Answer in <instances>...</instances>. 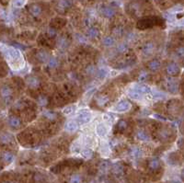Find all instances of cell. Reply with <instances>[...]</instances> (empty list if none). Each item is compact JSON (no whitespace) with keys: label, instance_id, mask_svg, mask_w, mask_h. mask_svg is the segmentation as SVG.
<instances>
[{"label":"cell","instance_id":"6da1fadb","mask_svg":"<svg viewBox=\"0 0 184 183\" xmlns=\"http://www.w3.org/2000/svg\"><path fill=\"white\" fill-rule=\"evenodd\" d=\"M164 20L159 17H148L142 19L137 22V28L139 29H146L154 26H160L163 24Z\"/></svg>","mask_w":184,"mask_h":183},{"label":"cell","instance_id":"7a4b0ae2","mask_svg":"<svg viewBox=\"0 0 184 183\" xmlns=\"http://www.w3.org/2000/svg\"><path fill=\"white\" fill-rule=\"evenodd\" d=\"M20 54L19 51H17L15 49H12L10 48L8 50V52H6V59H8V61L11 64H13V62H14V66H16L17 64H20Z\"/></svg>","mask_w":184,"mask_h":183},{"label":"cell","instance_id":"3957f363","mask_svg":"<svg viewBox=\"0 0 184 183\" xmlns=\"http://www.w3.org/2000/svg\"><path fill=\"white\" fill-rule=\"evenodd\" d=\"M73 4V0H56L55 8L59 13L64 14L71 8Z\"/></svg>","mask_w":184,"mask_h":183},{"label":"cell","instance_id":"277c9868","mask_svg":"<svg viewBox=\"0 0 184 183\" xmlns=\"http://www.w3.org/2000/svg\"><path fill=\"white\" fill-rule=\"evenodd\" d=\"M166 73L169 76H176L180 74V67L174 62L169 63L166 66Z\"/></svg>","mask_w":184,"mask_h":183},{"label":"cell","instance_id":"5b68a950","mask_svg":"<svg viewBox=\"0 0 184 183\" xmlns=\"http://www.w3.org/2000/svg\"><path fill=\"white\" fill-rule=\"evenodd\" d=\"M28 11L32 17H38L43 13V8L39 4H31L30 6H28Z\"/></svg>","mask_w":184,"mask_h":183},{"label":"cell","instance_id":"8992f818","mask_svg":"<svg viewBox=\"0 0 184 183\" xmlns=\"http://www.w3.org/2000/svg\"><path fill=\"white\" fill-rule=\"evenodd\" d=\"M26 83L29 87L31 89H36L40 86H41V81L35 75H29L26 78Z\"/></svg>","mask_w":184,"mask_h":183},{"label":"cell","instance_id":"52a82bcc","mask_svg":"<svg viewBox=\"0 0 184 183\" xmlns=\"http://www.w3.org/2000/svg\"><path fill=\"white\" fill-rule=\"evenodd\" d=\"M8 123L9 127L14 129V130L20 129L21 127V125H22L21 120L20 119L19 117H17L15 115H10L8 118Z\"/></svg>","mask_w":184,"mask_h":183},{"label":"cell","instance_id":"ba28073f","mask_svg":"<svg viewBox=\"0 0 184 183\" xmlns=\"http://www.w3.org/2000/svg\"><path fill=\"white\" fill-rule=\"evenodd\" d=\"M35 59L40 63H48L50 60V55L46 51L44 50H39L35 54Z\"/></svg>","mask_w":184,"mask_h":183},{"label":"cell","instance_id":"9c48e42d","mask_svg":"<svg viewBox=\"0 0 184 183\" xmlns=\"http://www.w3.org/2000/svg\"><path fill=\"white\" fill-rule=\"evenodd\" d=\"M155 49H156V45H155V43L153 42H147L146 43H145L143 45L142 52H143V54L148 56V55H151L153 54Z\"/></svg>","mask_w":184,"mask_h":183},{"label":"cell","instance_id":"30bf717a","mask_svg":"<svg viewBox=\"0 0 184 183\" xmlns=\"http://www.w3.org/2000/svg\"><path fill=\"white\" fill-rule=\"evenodd\" d=\"M160 166H161V161L159 160L158 158L157 157H154V158H151L150 160L148 161L147 163V168L149 170L151 171H157L160 168Z\"/></svg>","mask_w":184,"mask_h":183},{"label":"cell","instance_id":"8fae6325","mask_svg":"<svg viewBox=\"0 0 184 183\" xmlns=\"http://www.w3.org/2000/svg\"><path fill=\"white\" fill-rule=\"evenodd\" d=\"M130 108H131V105L127 100H121V101L115 106V110L118 111V112H124V111L129 110Z\"/></svg>","mask_w":184,"mask_h":183},{"label":"cell","instance_id":"7c38bea8","mask_svg":"<svg viewBox=\"0 0 184 183\" xmlns=\"http://www.w3.org/2000/svg\"><path fill=\"white\" fill-rule=\"evenodd\" d=\"M147 69L151 72H157L158 70H159L160 66H161V63L158 59H153V60L149 61L147 64Z\"/></svg>","mask_w":184,"mask_h":183},{"label":"cell","instance_id":"4fadbf2b","mask_svg":"<svg viewBox=\"0 0 184 183\" xmlns=\"http://www.w3.org/2000/svg\"><path fill=\"white\" fill-rule=\"evenodd\" d=\"M91 119V115L90 113L87 112V111H82V112H80L77 116V122H78V124H85V123H87L90 121Z\"/></svg>","mask_w":184,"mask_h":183},{"label":"cell","instance_id":"5bb4252c","mask_svg":"<svg viewBox=\"0 0 184 183\" xmlns=\"http://www.w3.org/2000/svg\"><path fill=\"white\" fill-rule=\"evenodd\" d=\"M1 160H2V163H5L6 165H8L13 162L14 155L9 151H4L1 154Z\"/></svg>","mask_w":184,"mask_h":183},{"label":"cell","instance_id":"9a60e30c","mask_svg":"<svg viewBox=\"0 0 184 183\" xmlns=\"http://www.w3.org/2000/svg\"><path fill=\"white\" fill-rule=\"evenodd\" d=\"M100 13L103 17H107V19H111V17H112L115 15V11L111 7L103 6V7H101V8H100Z\"/></svg>","mask_w":184,"mask_h":183},{"label":"cell","instance_id":"2e32d148","mask_svg":"<svg viewBox=\"0 0 184 183\" xmlns=\"http://www.w3.org/2000/svg\"><path fill=\"white\" fill-rule=\"evenodd\" d=\"M128 128V122L125 120H120L116 126H115V132H117L119 133H123Z\"/></svg>","mask_w":184,"mask_h":183},{"label":"cell","instance_id":"e0dca14e","mask_svg":"<svg viewBox=\"0 0 184 183\" xmlns=\"http://www.w3.org/2000/svg\"><path fill=\"white\" fill-rule=\"evenodd\" d=\"M166 87H167V89H168L169 92L176 93L177 90H178V84H177V82L174 79L169 78V79L167 80V82H166Z\"/></svg>","mask_w":184,"mask_h":183},{"label":"cell","instance_id":"ac0fdd59","mask_svg":"<svg viewBox=\"0 0 184 183\" xmlns=\"http://www.w3.org/2000/svg\"><path fill=\"white\" fill-rule=\"evenodd\" d=\"M12 88H11L8 85H4L2 87L1 89V95H2V99H6L7 100L8 98H10L11 96H12Z\"/></svg>","mask_w":184,"mask_h":183},{"label":"cell","instance_id":"d6986e66","mask_svg":"<svg viewBox=\"0 0 184 183\" xmlns=\"http://www.w3.org/2000/svg\"><path fill=\"white\" fill-rule=\"evenodd\" d=\"M43 116L49 122H55L58 118V114L53 110H44L43 112Z\"/></svg>","mask_w":184,"mask_h":183},{"label":"cell","instance_id":"ffe728a7","mask_svg":"<svg viewBox=\"0 0 184 183\" xmlns=\"http://www.w3.org/2000/svg\"><path fill=\"white\" fill-rule=\"evenodd\" d=\"M112 171L116 177H121V176H123V174L124 168H123V166L122 164L115 163V164H113V166L112 168Z\"/></svg>","mask_w":184,"mask_h":183},{"label":"cell","instance_id":"44dd1931","mask_svg":"<svg viewBox=\"0 0 184 183\" xmlns=\"http://www.w3.org/2000/svg\"><path fill=\"white\" fill-rule=\"evenodd\" d=\"M77 127H78V122L75 121H69L66 123L65 130L68 133H75L77 130Z\"/></svg>","mask_w":184,"mask_h":183},{"label":"cell","instance_id":"7402d4cb","mask_svg":"<svg viewBox=\"0 0 184 183\" xmlns=\"http://www.w3.org/2000/svg\"><path fill=\"white\" fill-rule=\"evenodd\" d=\"M158 138L159 140L161 141H166V140H168L170 136V132L169 131L168 129H166V128H162V129H160L159 131H158Z\"/></svg>","mask_w":184,"mask_h":183},{"label":"cell","instance_id":"603a6c76","mask_svg":"<svg viewBox=\"0 0 184 183\" xmlns=\"http://www.w3.org/2000/svg\"><path fill=\"white\" fill-rule=\"evenodd\" d=\"M136 137L139 141H143V142H148L150 140V137L147 134V133L144 130H138L136 132Z\"/></svg>","mask_w":184,"mask_h":183},{"label":"cell","instance_id":"cb8c5ba5","mask_svg":"<svg viewBox=\"0 0 184 183\" xmlns=\"http://www.w3.org/2000/svg\"><path fill=\"white\" fill-rule=\"evenodd\" d=\"M87 36L90 39H97L100 36V31L96 27H91L88 29Z\"/></svg>","mask_w":184,"mask_h":183},{"label":"cell","instance_id":"d4e9b609","mask_svg":"<svg viewBox=\"0 0 184 183\" xmlns=\"http://www.w3.org/2000/svg\"><path fill=\"white\" fill-rule=\"evenodd\" d=\"M149 78V75L148 73L146 72V71L145 70H141L138 72L137 75H136V80L138 82H146L147 81Z\"/></svg>","mask_w":184,"mask_h":183},{"label":"cell","instance_id":"484cf974","mask_svg":"<svg viewBox=\"0 0 184 183\" xmlns=\"http://www.w3.org/2000/svg\"><path fill=\"white\" fill-rule=\"evenodd\" d=\"M110 101V98H108V96L105 95H99L97 96V103L100 106H105Z\"/></svg>","mask_w":184,"mask_h":183},{"label":"cell","instance_id":"4316f807","mask_svg":"<svg viewBox=\"0 0 184 183\" xmlns=\"http://www.w3.org/2000/svg\"><path fill=\"white\" fill-rule=\"evenodd\" d=\"M129 154H130V156L132 157H139L140 156H142L143 152H142V150L139 148V147L134 146V147H131V148H130Z\"/></svg>","mask_w":184,"mask_h":183},{"label":"cell","instance_id":"83f0119b","mask_svg":"<svg viewBox=\"0 0 184 183\" xmlns=\"http://www.w3.org/2000/svg\"><path fill=\"white\" fill-rule=\"evenodd\" d=\"M81 182H82V178L78 174H73L68 179V183H81Z\"/></svg>","mask_w":184,"mask_h":183},{"label":"cell","instance_id":"f1b7e54d","mask_svg":"<svg viewBox=\"0 0 184 183\" xmlns=\"http://www.w3.org/2000/svg\"><path fill=\"white\" fill-rule=\"evenodd\" d=\"M53 22H56V24L51 25V27H54L56 29H59V28H62L63 26L66 25V20H63V19H60V17H56V19L53 20Z\"/></svg>","mask_w":184,"mask_h":183},{"label":"cell","instance_id":"f546056e","mask_svg":"<svg viewBox=\"0 0 184 183\" xmlns=\"http://www.w3.org/2000/svg\"><path fill=\"white\" fill-rule=\"evenodd\" d=\"M37 102H38V104H40L41 106H46V105H48V103H49V98L46 96H44V95L38 96L37 97Z\"/></svg>","mask_w":184,"mask_h":183},{"label":"cell","instance_id":"4dcf8cb0","mask_svg":"<svg viewBox=\"0 0 184 183\" xmlns=\"http://www.w3.org/2000/svg\"><path fill=\"white\" fill-rule=\"evenodd\" d=\"M115 43V40L113 39V37H111V36H108V37H105L104 39L102 40V43L104 46L106 47H110V46H112Z\"/></svg>","mask_w":184,"mask_h":183},{"label":"cell","instance_id":"1f68e13d","mask_svg":"<svg viewBox=\"0 0 184 183\" xmlns=\"http://www.w3.org/2000/svg\"><path fill=\"white\" fill-rule=\"evenodd\" d=\"M135 89L136 90V91H138L140 94H146V93H147L148 91H149V88H148V87H146V86H145V85H136L135 87Z\"/></svg>","mask_w":184,"mask_h":183},{"label":"cell","instance_id":"d6a6232c","mask_svg":"<svg viewBox=\"0 0 184 183\" xmlns=\"http://www.w3.org/2000/svg\"><path fill=\"white\" fill-rule=\"evenodd\" d=\"M128 95L130 98H132L133 99H140L142 97V94H140L138 91H136L135 88L134 89H130L128 91Z\"/></svg>","mask_w":184,"mask_h":183},{"label":"cell","instance_id":"836d02e7","mask_svg":"<svg viewBox=\"0 0 184 183\" xmlns=\"http://www.w3.org/2000/svg\"><path fill=\"white\" fill-rule=\"evenodd\" d=\"M57 36V29L54 27H50L47 29V37L49 39H54Z\"/></svg>","mask_w":184,"mask_h":183},{"label":"cell","instance_id":"e575fe53","mask_svg":"<svg viewBox=\"0 0 184 183\" xmlns=\"http://www.w3.org/2000/svg\"><path fill=\"white\" fill-rule=\"evenodd\" d=\"M97 133L100 136H104L107 133V128L104 124H99L97 127Z\"/></svg>","mask_w":184,"mask_h":183},{"label":"cell","instance_id":"d590c367","mask_svg":"<svg viewBox=\"0 0 184 183\" xmlns=\"http://www.w3.org/2000/svg\"><path fill=\"white\" fill-rule=\"evenodd\" d=\"M11 141H12V136H11L10 134H8V133H3L1 135V144H2V145L4 144H8L9 142H11Z\"/></svg>","mask_w":184,"mask_h":183},{"label":"cell","instance_id":"8d00e7d4","mask_svg":"<svg viewBox=\"0 0 184 183\" xmlns=\"http://www.w3.org/2000/svg\"><path fill=\"white\" fill-rule=\"evenodd\" d=\"M48 64V68L50 69H54L58 66V61H57L56 58H50V60L47 63Z\"/></svg>","mask_w":184,"mask_h":183},{"label":"cell","instance_id":"74e56055","mask_svg":"<svg viewBox=\"0 0 184 183\" xmlns=\"http://www.w3.org/2000/svg\"><path fill=\"white\" fill-rule=\"evenodd\" d=\"M95 72H96V69L93 64H89L85 69V73L87 75H93L95 74Z\"/></svg>","mask_w":184,"mask_h":183},{"label":"cell","instance_id":"f35d334b","mask_svg":"<svg viewBox=\"0 0 184 183\" xmlns=\"http://www.w3.org/2000/svg\"><path fill=\"white\" fill-rule=\"evenodd\" d=\"M175 55L180 59L184 58V46L178 47V48L175 50Z\"/></svg>","mask_w":184,"mask_h":183},{"label":"cell","instance_id":"ab89813d","mask_svg":"<svg viewBox=\"0 0 184 183\" xmlns=\"http://www.w3.org/2000/svg\"><path fill=\"white\" fill-rule=\"evenodd\" d=\"M99 169H100V172H102V173L107 172L108 169H109V163H108L107 161H103V162H101V163L100 164Z\"/></svg>","mask_w":184,"mask_h":183},{"label":"cell","instance_id":"60d3db41","mask_svg":"<svg viewBox=\"0 0 184 183\" xmlns=\"http://www.w3.org/2000/svg\"><path fill=\"white\" fill-rule=\"evenodd\" d=\"M33 178H34V180H35L36 183H43L44 181V177L40 173H35Z\"/></svg>","mask_w":184,"mask_h":183},{"label":"cell","instance_id":"b9f144b4","mask_svg":"<svg viewBox=\"0 0 184 183\" xmlns=\"http://www.w3.org/2000/svg\"><path fill=\"white\" fill-rule=\"evenodd\" d=\"M113 34L115 35V36H117V37L123 36V29L122 27H117L113 31Z\"/></svg>","mask_w":184,"mask_h":183},{"label":"cell","instance_id":"7bdbcfd3","mask_svg":"<svg viewBox=\"0 0 184 183\" xmlns=\"http://www.w3.org/2000/svg\"><path fill=\"white\" fill-rule=\"evenodd\" d=\"M25 4V0H13V6L15 8H21Z\"/></svg>","mask_w":184,"mask_h":183},{"label":"cell","instance_id":"ee69618b","mask_svg":"<svg viewBox=\"0 0 184 183\" xmlns=\"http://www.w3.org/2000/svg\"><path fill=\"white\" fill-rule=\"evenodd\" d=\"M96 75H97V78H100V79L104 78H105V75H106V71H105V70H103V69H100V70H99V71L97 72Z\"/></svg>","mask_w":184,"mask_h":183},{"label":"cell","instance_id":"f6af8a7d","mask_svg":"<svg viewBox=\"0 0 184 183\" xmlns=\"http://www.w3.org/2000/svg\"><path fill=\"white\" fill-rule=\"evenodd\" d=\"M92 154H93V153H92V151L90 149H85V150L82 151V156H84L85 157H87V158L91 157Z\"/></svg>","mask_w":184,"mask_h":183},{"label":"cell","instance_id":"bcb514c9","mask_svg":"<svg viewBox=\"0 0 184 183\" xmlns=\"http://www.w3.org/2000/svg\"><path fill=\"white\" fill-rule=\"evenodd\" d=\"M68 44V42H67V39L65 38V37H61L59 39V46L61 47H65L66 45Z\"/></svg>","mask_w":184,"mask_h":183},{"label":"cell","instance_id":"7dc6e473","mask_svg":"<svg viewBox=\"0 0 184 183\" xmlns=\"http://www.w3.org/2000/svg\"><path fill=\"white\" fill-rule=\"evenodd\" d=\"M74 107L73 106H68V107H66L65 110H64V112L66 113V114H69V113H71L72 111L74 110Z\"/></svg>","mask_w":184,"mask_h":183},{"label":"cell","instance_id":"c3c4849f","mask_svg":"<svg viewBox=\"0 0 184 183\" xmlns=\"http://www.w3.org/2000/svg\"><path fill=\"white\" fill-rule=\"evenodd\" d=\"M181 177H182V179L184 180V169L181 171Z\"/></svg>","mask_w":184,"mask_h":183},{"label":"cell","instance_id":"681fc988","mask_svg":"<svg viewBox=\"0 0 184 183\" xmlns=\"http://www.w3.org/2000/svg\"><path fill=\"white\" fill-rule=\"evenodd\" d=\"M3 183H17V182H3Z\"/></svg>","mask_w":184,"mask_h":183},{"label":"cell","instance_id":"f907efd6","mask_svg":"<svg viewBox=\"0 0 184 183\" xmlns=\"http://www.w3.org/2000/svg\"><path fill=\"white\" fill-rule=\"evenodd\" d=\"M155 1H159V0H155Z\"/></svg>","mask_w":184,"mask_h":183}]
</instances>
